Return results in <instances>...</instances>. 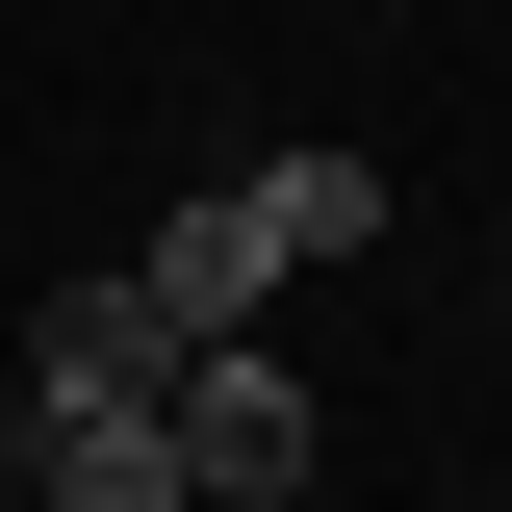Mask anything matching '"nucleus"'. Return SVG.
Returning a JSON list of instances; mask_svg holds the SVG:
<instances>
[{
  "mask_svg": "<svg viewBox=\"0 0 512 512\" xmlns=\"http://www.w3.org/2000/svg\"><path fill=\"white\" fill-rule=\"evenodd\" d=\"M231 205H256V231H282V256H359V231H384V180H359V154H256Z\"/></svg>",
  "mask_w": 512,
  "mask_h": 512,
  "instance_id": "5",
  "label": "nucleus"
},
{
  "mask_svg": "<svg viewBox=\"0 0 512 512\" xmlns=\"http://www.w3.org/2000/svg\"><path fill=\"white\" fill-rule=\"evenodd\" d=\"M128 282H154V333L205 359V333H256V308H282V231H256V205H180V231L128 256Z\"/></svg>",
  "mask_w": 512,
  "mask_h": 512,
  "instance_id": "3",
  "label": "nucleus"
},
{
  "mask_svg": "<svg viewBox=\"0 0 512 512\" xmlns=\"http://www.w3.org/2000/svg\"><path fill=\"white\" fill-rule=\"evenodd\" d=\"M154 384H180V333H154V282H52V308H26V410H154Z\"/></svg>",
  "mask_w": 512,
  "mask_h": 512,
  "instance_id": "2",
  "label": "nucleus"
},
{
  "mask_svg": "<svg viewBox=\"0 0 512 512\" xmlns=\"http://www.w3.org/2000/svg\"><path fill=\"white\" fill-rule=\"evenodd\" d=\"M26 512H180V436L154 410H26Z\"/></svg>",
  "mask_w": 512,
  "mask_h": 512,
  "instance_id": "4",
  "label": "nucleus"
},
{
  "mask_svg": "<svg viewBox=\"0 0 512 512\" xmlns=\"http://www.w3.org/2000/svg\"><path fill=\"white\" fill-rule=\"evenodd\" d=\"M0 512H26V436H0Z\"/></svg>",
  "mask_w": 512,
  "mask_h": 512,
  "instance_id": "6",
  "label": "nucleus"
},
{
  "mask_svg": "<svg viewBox=\"0 0 512 512\" xmlns=\"http://www.w3.org/2000/svg\"><path fill=\"white\" fill-rule=\"evenodd\" d=\"M154 436H180V512H282V487L333 461V410H308L282 359H256V333H205V359L154 384Z\"/></svg>",
  "mask_w": 512,
  "mask_h": 512,
  "instance_id": "1",
  "label": "nucleus"
}]
</instances>
